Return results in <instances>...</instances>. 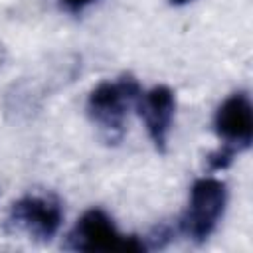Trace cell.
<instances>
[{
  "label": "cell",
  "mask_w": 253,
  "mask_h": 253,
  "mask_svg": "<svg viewBox=\"0 0 253 253\" xmlns=\"http://www.w3.org/2000/svg\"><path fill=\"white\" fill-rule=\"evenodd\" d=\"M67 247L89 253L146 251V243L142 239H138L136 235H123L117 229L111 215L101 208H91L77 219L75 227L67 237Z\"/></svg>",
  "instance_id": "6da1fadb"
},
{
  "label": "cell",
  "mask_w": 253,
  "mask_h": 253,
  "mask_svg": "<svg viewBox=\"0 0 253 253\" xmlns=\"http://www.w3.org/2000/svg\"><path fill=\"white\" fill-rule=\"evenodd\" d=\"M142 89L132 75H123L115 81H101L87 99L91 119L111 136H119L125 128V119L136 107Z\"/></svg>",
  "instance_id": "7a4b0ae2"
},
{
  "label": "cell",
  "mask_w": 253,
  "mask_h": 253,
  "mask_svg": "<svg viewBox=\"0 0 253 253\" xmlns=\"http://www.w3.org/2000/svg\"><path fill=\"white\" fill-rule=\"evenodd\" d=\"M227 206V186L217 178H200L192 184L188 208L180 219L184 235L192 241H206L217 227Z\"/></svg>",
  "instance_id": "3957f363"
},
{
  "label": "cell",
  "mask_w": 253,
  "mask_h": 253,
  "mask_svg": "<svg viewBox=\"0 0 253 253\" xmlns=\"http://www.w3.org/2000/svg\"><path fill=\"white\" fill-rule=\"evenodd\" d=\"M8 223L36 241H51L63 223V211L57 200L28 194L12 204Z\"/></svg>",
  "instance_id": "277c9868"
},
{
  "label": "cell",
  "mask_w": 253,
  "mask_h": 253,
  "mask_svg": "<svg viewBox=\"0 0 253 253\" xmlns=\"http://www.w3.org/2000/svg\"><path fill=\"white\" fill-rule=\"evenodd\" d=\"M213 126L223 146L241 152L251 146L253 138V109L245 93L229 95L215 111Z\"/></svg>",
  "instance_id": "5b68a950"
},
{
  "label": "cell",
  "mask_w": 253,
  "mask_h": 253,
  "mask_svg": "<svg viewBox=\"0 0 253 253\" xmlns=\"http://www.w3.org/2000/svg\"><path fill=\"white\" fill-rule=\"evenodd\" d=\"M136 109L140 119L144 121L146 134L156 150H164L174 115H176V95L166 85H156L150 91L142 93L136 101Z\"/></svg>",
  "instance_id": "8992f818"
},
{
  "label": "cell",
  "mask_w": 253,
  "mask_h": 253,
  "mask_svg": "<svg viewBox=\"0 0 253 253\" xmlns=\"http://www.w3.org/2000/svg\"><path fill=\"white\" fill-rule=\"evenodd\" d=\"M59 2H61V6H63L67 12L77 14V12H81L85 6H89L93 0H59Z\"/></svg>",
  "instance_id": "52a82bcc"
},
{
  "label": "cell",
  "mask_w": 253,
  "mask_h": 253,
  "mask_svg": "<svg viewBox=\"0 0 253 253\" xmlns=\"http://www.w3.org/2000/svg\"><path fill=\"white\" fill-rule=\"evenodd\" d=\"M192 0H170L172 6H184V4H190Z\"/></svg>",
  "instance_id": "ba28073f"
}]
</instances>
